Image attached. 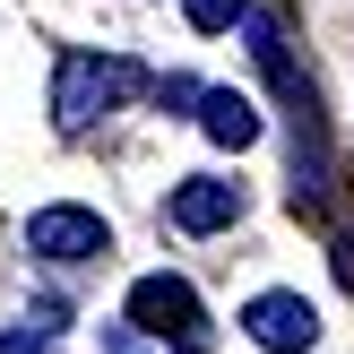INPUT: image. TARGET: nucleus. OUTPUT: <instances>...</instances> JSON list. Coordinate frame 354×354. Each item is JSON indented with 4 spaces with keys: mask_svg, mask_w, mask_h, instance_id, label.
<instances>
[{
    "mask_svg": "<svg viewBox=\"0 0 354 354\" xmlns=\"http://www.w3.org/2000/svg\"><path fill=\"white\" fill-rule=\"evenodd\" d=\"M121 95H147V69L121 61V52H69L61 78H52V121L61 130H86V121H104Z\"/></svg>",
    "mask_w": 354,
    "mask_h": 354,
    "instance_id": "nucleus-1",
    "label": "nucleus"
},
{
    "mask_svg": "<svg viewBox=\"0 0 354 354\" xmlns=\"http://www.w3.org/2000/svg\"><path fill=\"white\" fill-rule=\"evenodd\" d=\"M130 328L138 337H165V346H182V354H207V303L190 294V277H138L130 286Z\"/></svg>",
    "mask_w": 354,
    "mask_h": 354,
    "instance_id": "nucleus-2",
    "label": "nucleus"
},
{
    "mask_svg": "<svg viewBox=\"0 0 354 354\" xmlns=\"http://www.w3.org/2000/svg\"><path fill=\"white\" fill-rule=\"evenodd\" d=\"M26 251L52 259V268H78V259L113 251V225H104L95 207H35V216H26Z\"/></svg>",
    "mask_w": 354,
    "mask_h": 354,
    "instance_id": "nucleus-3",
    "label": "nucleus"
},
{
    "mask_svg": "<svg viewBox=\"0 0 354 354\" xmlns=\"http://www.w3.org/2000/svg\"><path fill=\"white\" fill-rule=\"evenodd\" d=\"M242 337L259 354H311L320 346V311H311L303 294H259V303L242 311Z\"/></svg>",
    "mask_w": 354,
    "mask_h": 354,
    "instance_id": "nucleus-4",
    "label": "nucleus"
},
{
    "mask_svg": "<svg viewBox=\"0 0 354 354\" xmlns=\"http://www.w3.org/2000/svg\"><path fill=\"white\" fill-rule=\"evenodd\" d=\"M242 216V182H216V173H190L182 190H173V225L182 234H216V225Z\"/></svg>",
    "mask_w": 354,
    "mask_h": 354,
    "instance_id": "nucleus-5",
    "label": "nucleus"
},
{
    "mask_svg": "<svg viewBox=\"0 0 354 354\" xmlns=\"http://www.w3.org/2000/svg\"><path fill=\"white\" fill-rule=\"evenodd\" d=\"M199 130L216 138V147H251L259 138V104L234 95V86H199Z\"/></svg>",
    "mask_w": 354,
    "mask_h": 354,
    "instance_id": "nucleus-6",
    "label": "nucleus"
},
{
    "mask_svg": "<svg viewBox=\"0 0 354 354\" xmlns=\"http://www.w3.org/2000/svg\"><path fill=\"white\" fill-rule=\"evenodd\" d=\"M52 337H61V311L44 303L26 328H9V337H0V354H52Z\"/></svg>",
    "mask_w": 354,
    "mask_h": 354,
    "instance_id": "nucleus-7",
    "label": "nucleus"
},
{
    "mask_svg": "<svg viewBox=\"0 0 354 354\" xmlns=\"http://www.w3.org/2000/svg\"><path fill=\"white\" fill-rule=\"evenodd\" d=\"M182 9H190V26H199V35H225V26L242 17V0H182Z\"/></svg>",
    "mask_w": 354,
    "mask_h": 354,
    "instance_id": "nucleus-8",
    "label": "nucleus"
}]
</instances>
